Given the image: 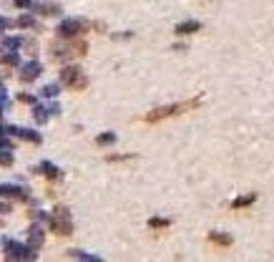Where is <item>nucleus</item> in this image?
Here are the masks:
<instances>
[{"instance_id":"obj_1","label":"nucleus","mask_w":274,"mask_h":262,"mask_svg":"<svg viewBox=\"0 0 274 262\" xmlns=\"http://www.w3.org/2000/svg\"><path fill=\"white\" fill-rule=\"evenodd\" d=\"M201 104V98H194V101H189V104H176V106H164V108H156V111H151L149 116H146V121L149 124H156V121H161V118H166V116H174V114H181V111H186V108H194V106H199Z\"/></svg>"},{"instance_id":"obj_2","label":"nucleus","mask_w":274,"mask_h":262,"mask_svg":"<svg viewBox=\"0 0 274 262\" xmlns=\"http://www.w3.org/2000/svg\"><path fill=\"white\" fill-rule=\"evenodd\" d=\"M201 26L196 23V20H189V23H181L179 28H176V33H181V36H186V33H196Z\"/></svg>"},{"instance_id":"obj_3","label":"nucleus","mask_w":274,"mask_h":262,"mask_svg":"<svg viewBox=\"0 0 274 262\" xmlns=\"http://www.w3.org/2000/svg\"><path fill=\"white\" fill-rule=\"evenodd\" d=\"M254 202V194H249V196H239V200L234 202V207H247V204H252Z\"/></svg>"},{"instance_id":"obj_4","label":"nucleus","mask_w":274,"mask_h":262,"mask_svg":"<svg viewBox=\"0 0 274 262\" xmlns=\"http://www.w3.org/2000/svg\"><path fill=\"white\" fill-rule=\"evenodd\" d=\"M212 240L217 244H232V237H224V234H212Z\"/></svg>"},{"instance_id":"obj_5","label":"nucleus","mask_w":274,"mask_h":262,"mask_svg":"<svg viewBox=\"0 0 274 262\" xmlns=\"http://www.w3.org/2000/svg\"><path fill=\"white\" fill-rule=\"evenodd\" d=\"M151 227H169L166 220H151Z\"/></svg>"}]
</instances>
